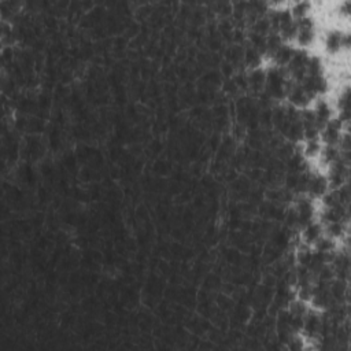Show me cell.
<instances>
[{
    "mask_svg": "<svg viewBox=\"0 0 351 351\" xmlns=\"http://www.w3.org/2000/svg\"><path fill=\"white\" fill-rule=\"evenodd\" d=\"M221 72H223V75L225 76V77H231V76L233 75L232 64L229 63V62H225V63L221 66Z\"/></svg>",
    "mask_w": 351,
    "mask_h": 351,
    "instance_id": "cell-16",
    "label": "cell"
},
{
    "mask_svg": "<svg viewBox=\"0 0 351 351\" xmlns=\"http://www.w3.org/2000/svg\"><path fill=\"white\" fill-rule=\"evenodd\" d=\"M287 98L292 107H295V109H306L309 103L312 102V100L309 99L306 92L303 91L301 84H297V83H292L291 84V87L288 89Z\"/></svg>",
    "mask_w": 351,
    "mask_h": 351,
    "instance_id": "cell-2",
    "label": "cell"
},
{
    "mask_svg": "<svg viewBox=\"0 0 351 351\" xmlns=\"http://www.w3.org/2000/svg\"><path fill=\"white\" fill-rule=\"evenodd\" d=\"M335 247H336V243H335V240L331 238H328V236H325V235H322L321 238L314 243V248H316V251L331 252V251H335Z\"/></svg>",
    "mask_w": 351,
    "mask_h": 351,
    "instance_id": "cell-13",
    "label": "cell"
},
{
    "mask_svg": "<svg viewBox=\"0 0 351 351\" xmlns=\"http://www.w3.org/2000/svg\"><path fill=\"white\" fill-rule=\"evenodd\" d=\"M309 10H310V5L307 2H301V3H295V5L292 6V9L290 11H291L292 18L298 21L301 20V18L307 17L309 15Z\"/></svg>",
    "mask_w": 351,
    "mask_h": 351,
    "instance_id": "cell-14",
    "label": "cell"
},
{
    "mask_svg": "<svg viewBox=\"0 0 351 351\" xmlns=\"http://www.w3.org/2000/svg\"><path fill=\"white\" fill-rule=\"evenodd\" d=\"M263 55L259 54L257 50H254L252 47H248L247 50L244 51V55H243V60L244 63L247 64L248 67L254 69H259V66L262 63Z\"/></svg>",
    "mask_w": 351,
    "mask_h": 351,
    "instance_id": "cell-8",
    "label": "cell"
},
{
    "mask_svg": "<svg viewBox=\"0 0 351 351\" xmlns=\"http://www.w3.org/2000/svg\"><path fill=\"white\" fill-rule=\"evenodd\" d=\"M295 51L292 50L291 45L283 44L278 50L276 51V54L273 55V60L277 64V67H287L288 63L291 62L292 56H294Z\"/></svg>",
    "mask_w": 351,
    "mask_h": 351,
    "instance_id": "cell-7",
    "label": "cell"
},
{
    "mask_svg": "<svg viewBox=\"0 0 351 351\" xmlns=\"http://www.w3.org/2000/svg\"><path fill=\"white\" fill-rule=\"evenodd\" d=\"M314 40H316V29H298L295 41L301 45L302 48H307V47L313 45Z\"/></svg>",
    "mask_w": 351,
    "mask_h": 351,
    "instance_id": "cell-9",
    "label": "cell"
},
{
    "mask_svg": "<svg viewBox=\"0 0 351 351\" xmlns=\"http://www.w3.org/2000/svg\"><path fill=\"white\" fill-rule=\"evenodd\" d=\"M321 317L318 316L314 312H307L305 314V320H303V326L302 329L305 332V335L310 339L318 336V333H321Z\"/></svg>",
    "mask_w": 351,
    "mask_h": 351,
    "instance_id": "cell-3",
    "label": "cell"
},
{
    "mask_svg": "<svg viewBox=\"0 0 351 351\" xmlns=\"http://www.w3.org/2000/svg\"><path fill=\"white\" fill-rule=\"evenodd\" d=\"M329 191V184L328 178L322 174H312L309 185H307V196L310 199L322 198L326 192Z\"/></svg>",
    "mask_w": 351,
    "mask_h": 351,
    "instance_id": "cell-1",
    "label": "cell"
},
{
    "mask_svg": "<svg viewBox=\"0 0 351 351\" xmlns=\"http://www.w3.org/2000/svg\"><path fill=\"white\" fill-rule=\"evenodd\" d=\"M248 88H251L254 92H263V88L266 85V73L262 69H254L247 76Z\"/></svg>",
    "mask_w": 351,
    "mask_h": 351,
    "instance_id": "cell-6",
    "label": "cell"
},
{
    "mask_svg": "<svg viewBox=\"0 0 351 351\" xmlns=\"http://www.w3.org/2000/svg\"><path fill=\"white\" fill-rule=\"evenodd\" d=\"M341 36L343 33L339 30H331L328 32L324 40V48L325 52L329 55H336L341 51Z\"/></svg>",
    "mask_w": 351,
    "mask_h": 351,
    "instance_id": "cell-4",
    "label": "cell"
},
{
    "mask_svg": "<svg viewBox=\"0 0 351 351\" xmlns=\"http://www.w3.org/2000/svg\"><path fill=\"white\" fill-rule=\"evenodd\" d=\"M321 159L325 165L331 166L332 163H335L337 159L340 158V150L337 149V146H325L321 150Z\"/></svg>",
    "mask_w": 351,
    "mask_h": 351,
    "instance_id": "cell-10",
    "label": "cell"
},
{
    "mask_svg": "<svg viewBox=\"0 0 351 351\" xmlns=\"http://www.w3.org/2000/svg\"><path fill=\"white\" fill-rule=\"evenodd\" d=\"M324 235V228H322L321 224L318 223H310L309 225L302 229V240L305 244H314V243L321 238Z\"/></svg>",
    "mask_w": 351,
    "mask_h": 351,
    "instance_id": "cell-5",
    "label": "cell"
},
{
    "mask_svg": "<svg viewBox=\"0 0 351 351\" xmlns=\"http://www.w3.org/2000/svg\"><path fill=\"white\" fill-rule=\"evenodd\" d=\"M346 233V227H344V223H331L326 224L325 227V236L333 239H341L343 235Z\"/></svg>",
    "mask_w": 351,
    "mask_h": 351,
    "instance_id": "cell-12",
    "label": "cell"
},
{
    "mask_svg": "<svg viewBox=\"0 0 351 351\" xmlns=\"http://www.w3.org/2000/svg\"><path fill=\"white\" fill-rule=\"evenodd\" d=\"M270 30H272V28H270V22L267 18H259L254 25V33H258V35L267 36Z\"/></svg>",
    "mask_w": 351,
    "mask_h": 351,
    "instance_id": "cell-15",
    "label": "cell"
},
{
    "mask_svg": "<svg viewBox=\"0 0 351 351\" xmlns=\"http://www.w3.org/2000/svg\"><path fill=\"white\" fill-rule=\"evenodd\" d=\"M322 146L321 140L320 138H316V140H306V143L303 146V155L306 158H316L321 154Z\"/></svg>",
    "mask_w": 351,
    "mask_h": 351,
    "instance_id": "cell-11",
    "label": "cell"
}]
</instances>
